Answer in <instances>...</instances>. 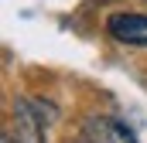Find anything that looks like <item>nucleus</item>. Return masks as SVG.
<instances>
[{"instance_id": "f257e3e1", "label": "nucleus", "mask_w": 147, "mask_h": 143, "mask_svg": "<svg viewBox=\"0 0 147 143\" xmlns=\"http://www.w3.org/2000/svg\"><path fill=\"white\" fill-rule=\"evenodd\" d=\"M55 109L51 102H38V99H21L14 102V133L10 143H45V126L55 123Z\"/></svg>"}, {"instance_id": "f03ea898", "label": "nucleus", "mask_w": 147, "mask_h": 143, "mask_svg": "<svg viewBox=\"0 0 147 143\" xmlns=\"http://www.w3.org/2000/svg\"><path fill=\"white\" fill-rule=\"evenodd\" d=\"M79 143H134V133H130V126H123L113 116H92V119H86Z\"/></svg>"}, {"instance_id": "7ed1b4c3", "label": "nucleus", "mask_w": 147, "mask_h": 143, "mask_svg": "<svg viewBox=\"0 0 147 143\" xmlns=\"http://www.w3.org/2000/svg\"><path fill=\"white\" fill-rule=\"evenodd\" d=\"M106 31L120 44H144L147 48V14H113L106 21Z\"/></svg>"}]
</instances>
